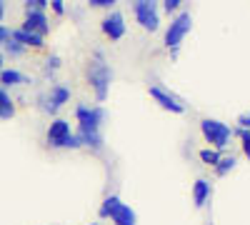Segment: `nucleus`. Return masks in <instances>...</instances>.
<instances>
[{
	"instance_id": "f257e3e1",
	"label": "nucleus",
	"mask_w": 250,
	"mask_h": 225,
	"mask_svg": "<svg viewBox=\"0 0 250 225\" xmlns=\"http://www.w3.org/2000/svg\"><path fill=\"white\" fill-rule=\"evenodd\" d=\"M110 80H113V70H110V65L105 63V55H103L100 50H95L93 58H90V63H88V83H90L93 90H95L98 103H103V100L108 98Z\"/></svg>"
},
{
	"instance_id": "f03ea898",
	"label": "nucleus",
	"mask_w": 250,
	"mask_h": 225,
	"mask_svg": "<svg viewBox=\"0 0 250 225\" xmlns=\"http://www.w3.org/2000/svg\"><path fill=\"white\" fill-rule=\"evenodd\" d=\"M100 218H110L115 225H135L138 218H135V210L130 205L118 198V195H108L100 205Z\"/></svg>"
},
{
	"instance_id": "7ed1b4c3",
	"label": "nucleus",
	"mask_w": 250,
	"mask_h": 225,
	"mask_svg": "<svg viewBox=\"0 0 250 225\" xmlns=\"http://www.w3.org/2000/svg\"><path fill=\"white\" fill-rule=\"evenodd\" d=\"M200 130H203V138L213 145V150H223L228 143L233 138V128L225 125V123L215 120V118H203L200 120Z\"/></svg>"
},
{
	"instance_id": "20e7f679",
	"label": "nucleus",
	"mask_w": 250,
	"mask_h": 225,
	"mask_svg": "<svg viewBox=\"0 0 250 225\" xmlns=\"http://www.w3.org/2000/svg\"><path fill=\"white\" fill-rule=\"evenodd\" d=\"M48 145L50 148H80V143L75 138V133H70V123L68 120H53L50 128H48Z\"/></svg>"
},
{
	"instance_id": "39448f33",
	"label": "nucleus",
	"mask_w": 250,
	"mask_h": 225,
	"mask_svg": "<svg viewBox=\"0 0 250 225\" xmlns=\"http://www.w3.org/2000/svg\"><path fill=\"white\" fill-rule=\"evenodd\" d=\"M190 28H193V15H190V13H178V15L170 20L168 30H165V45L175 53L178 45L183 43V38L190 33Z\"/></svg>"
},
{
	"instance_id": "423d86ee",
	"label": "nucleus",
	"mask_w": 250,
	"mask_h": 225,
	"mask_svg": "<svg viewBox=\"0 0 250 225\" xmlns=\"http://www.w3.org/2000/svg\"><path fill=\"white\" fill-rule=\"evenodd\" d=\"M133 13L138 18V23L145 28V30H158L160 28V15H158V5L153 3V0H138V3H133Z\"/></svg>"
},
{
	"instance_id": "0eeeda50",
	"label": "nucleus",
	"mask_w": 250,
	"mask_h": 225,
	"mask_svg": "<svg viewBox=\"0 0 250 225\" xmlns=\"http://www.w3.org/2000/svg\"><path fill=\"white\" fill-rule=\"evenodd\" d=\"M105 108H88V105H78L75 108V118H78V128L83 130H95L100 133V125H103V120H105Z\"/></svg>"
},
{
	"instance_id": "6e6552de",
	"label": "nucleus",
	"mask_w": 250,
	"mask_h": 225,
	"mask_svg": "<svg viewBox=\"0 0 250 225\" xmlns=\"http://www.w3.org/2000/svg\"><path fill=\"white\" fill-rule=\"evenodd\" d=\"M148 93H150V98L155 100L163 110H170V113H183V110H185V105L180 103V98H175V95L168 93V90H163L160 85H150Z\"/></svg>"
},
{
	"instance_id": "1a4fd4ad",
	"label": "nucleus",
	"mask_w": 250,
	"mask_h": 225,
	"mask_svg": "<svg viewBox=\"0 0 250 225\" xmlns=\"http://www.w3.org/2000/svg\"><path fill=\"white\" fill-rule=\"evenodd\" d=\"M68 100H70V88H65V85H53L50 88V93L43 98V108L50 113V115H55L62 105H65L68 103Z\"/></svg>"
},
{
	"instance_id": "9d476101",
	"label": "nucleus",
	"mask_w": 250,
	"mask_h": 225,
	"mask_svg": "<svg viewBox=\"0 0 250 225\" xmlns=\"http://www.w3.org/2000/svg\"><path fill=\"white\" fill-rule=\"evenodd\" d=\"M23 30H28V33H33V35H40V38H43V35L50 30V23H48L45 13H40V10H25Z\"/></svg>"
},
{
	"instance_id": "9b49d317",
	"label": "nucleus",
	"mask_w": 250,
	"mask_h": 225,
	"mask_svg": "<svg viewBox=\"0 0 250 225\" xmlns=\"http://www.w3.org/2000/svg\"><path fill=\"white\" fill-rule=\"evenodd\" d=\"M103 33H105L110 40H120L125 35V18L123 13H108L103 18Z\"/></svg>"
},
{
	"instance_id": "f8f14e48",
	"label": "nucleus",
	"mask_w": 250,
	"mask_h": 225,
	"mask_svg": "<svg viewBox=\"0 0 250 225\" xmlns=\"http://www.w3.org/2000/svg\"><path fill=\"white\" fill-rule=\"evenodd\" d=\"M213 188H210V180H205V178H198L195 180V185H193V203H195V208H203L208 198H210Z\"/></svg>"
},
{
	"instance_id": "ddd939ff",
	"label": "nucleus",
	"mask_w": 250,
	"mask_h": 225,
	"mask_svg": "<svg viewBox=\"0 0 250 225\" xmlns=\"http://www.w3.org/2000/svg\"><path fill=\"white\" fill-rule=\"evenodd\" d=\"M10 38H13V40H18V43L23 45V48H43V45H45L40 35H33V33H28V30H23V28L10 30Z\"/></svg>"
},
{
	"instance_id": "4468645a",
	"label": "nucleus",
	"mask_w": 250,
	"mask_h": 225,
	"mask_svg": "<svg viewBox=\"0 0 250 225\" xmlns=\"http://www.w3.org/2000/svg\"><path fill=\"white\" fill-rule=\"evenodd\" d=\"M75 138H78L80 145H88V148H95V150L103 148V135L95 133V130H83V128H78Z\"/></svg>"
},
{
	"instance_id": "2eb2a0df",
	"label": "nucleus",
	"mask_w": 250,
	"mask_h": 225,
	"mask_svg": "<svg viewBox=\"0 0 250 225\" xmlns=\"http://www.w3.org/2000/svg\"><path fill=\"white\" fill-rule=\"evenodd\" d=\"M0 83H3L5 88H10V85H25V83H30V78H25L23 73H18V70H3L0 73Z\"/></svg>"
},
{
	"instance_id": "dca6fc26",
	"label": "nucleus",
	"mask_w": 250,
	"mask_h": 225,
	"mask_svg": "<svg viewBox=\"0 0 250 225\" xmlns=\"http://www.w3.org/2000/svg\"><path fill=\"white\" fill-rule=\"evenodd\" d=\"M15 115V105H13V100H10V95L0 88V118L3 120H8V118H13Z\"/></svg>"
},
{
	"instance_id": "f3484780",
	"label": "nucleus",
	"mask_w": 250,
	"mask_h": 225,
	"mask_svg": "<svg viewBox=\"0 0 250 225\" xmlns=\"http://www.w3.org/2000/svg\"><path fill=\"white\" fill-rule=\"evenodd\" d=\"M235 165H238V160L230 155V158H220L218 160V165H215V173L223 178V175H228V173H230V170H235Z\"/></svg>"
},
{
	"instance_id": "a211bd4d",
	"label": "nucleus",
	"mask_w": 250,
	"mask_h": 225,
	"mask_svg": "<svg viewBox=\"0 0 250 225\" xmlns=\"http://www.w3.org/2000/svg\"><path fill=\"white\" fill-rule=\"evenodd\" d=\"M223 155H220V150H213V148H203L200 150V160L205 163V165H218V160H220Z\"/></svg>"
},
{
	"instance_id": "6ab92c4d",
	"label": "nucleus",
	"mask_w": 250,
	"mask_h": 225,
	"mask_svg": "<svg viewBox=\"0 0 250 225\" xmlns=\"http://www.w3.org/2000/svg\"><path fill=\"white\" fill-rule=\"evenodd\" d=\"M233 135H238V138H243V153H245V158H250V130H233Z\"/></svg>"
},
{
	"instance_id": "aec40b11",
	"label": "nucleus",
	"mask_w": 250,
	"mask_h": 225,
	"mask_svg": "<svg viewBox=\"0 0 250 225\" xmlns=\"http://www.w3.org/2000/svg\"><path fill=\"white\" fill-rule=\"evenodd\" d=\"M5 50H8V55H23V45L18 43V40H13V38H8V43H5Z\"/></svg>"
},
{
	"instance_id": "412c9836",
	"label": "nucleus",
	"mask_w": 250,
	"mask_h": 225,
	"mask_svg": "<svg viewBox=\"0 0 250 225\" xmlns=\"http://www.w3.org/2000/svg\"><path fill=\"white\" fill-rule=\"evenodd\" d=\"M58 68H60V58H58V55H50L48 63H45V75H53Z\"/></svg>"
},
{
	"instance_id": "4be33fe9",
	"label": "nucleus",
	"mask_w": 250,
	"mask_h": 225,
	"mask_svg": "<svg viewBox=\"0 0 250 225\" xmlns=\"http://www.w3.org/2000/svg\"><path fill=\"white\" fill-rule=\"evenodd\" d=\"M235 123H238V128H240V130H250V110H245V113H240Z\"/></svg>"
},
{
	"instance_id": "5701e85b",
	"label": "nucleus",
	"mask_w": 250,
	"mask_h": 225,
	"mask_svg": "<svg viewBox=\"0 0 250 225\" xmlns=\"http://www.w3.org/2000/svg\"><path fill=\"white\" fill-rule=\"evenodd\" d=\"M163 8L168 10V13H175L180 8V0H163Z\"/></svg>"
},
{
	"instance_id": "b1692460",
	"label": "nucleus",
	"mask_w": 250,
	"mask_h": 225,
	"mask_svg": "<svg viewBox=\"0 0 250 225\" xmlns=\"http://www.w3.org/2000/svg\"><path fill=\"white\" fill-rule=\"evenodd\" d=\"M50 8H53L58 15H62V13H65V5H62V0H50Z\"/></svg>"
},
{
	"instance_id": "393cba45",
	"label": "nucleus",
	"mask_w": 250,
	"mask_h": 225,
	"mask_svg": "<svg viewBox=\"0 0 250 225\" xmlns=\"http://www.w3.org/2000/svg\"><path fill=\"white\" fill-rule=\"evenodd\" d=\"M93 8H113V0H90Z\"/></svg>"
},
{
	"instance_id": "a878e982",
	"label": "nucleus",
	"mask_w": 250,
	"mask_h": 225,
	"mask_svg": "<svg viewBox=\"0 0 250 225\" xmlns=\"http://www.w3.org/2000/svg\"><path fill=\"white\" fill-rule=\"evenodd\" d=\"M8 38H10V30H8L5 25H0V45H5Z\"/></svg>"
},
{
	"instance_id": "bb28decb",
	"label": "nucleus",
	"mask_w": 250,
	"mask_h": 225,
	"mask_svg": "<svg viewBox=\"0 0 250 225\" xmlns=\"http://www.w3.org/2000/svg\"><path fill=\"white\" fill-rule=\"evenodd\" d=\"M3 15H5V3L0 0V20H3Z\"/></svg>"
},
{
	"instance_id": "cd10ccee",
	"label": "nucleus",
	"mask_w": 250,
	"mask_h": 225,
	"mask_svg": "<svg viewBox=\"0 0 250 225\" xmlns=\"http://www.w3.org/2000/svg\"><path fill=\"white\" fill-rule=\"evenodd\" d=\"M0 73H3V55H0Z\"/></svg>"
},
{
	"instance_id": "c85d7f7f",
	"label": "nucleus",
	"mask_w": 250,
	"mask_h": 225,
	"mask_svg": "<svg viewBox=\"0 0 250 225\" xmlns=\"http://www.w3.org/2000/svg\"><path fill=\"white\" fill-rule=\"evenodd\" d=\"M90 225H98V223H90Z\"/></svg>"
}]
</instances>
